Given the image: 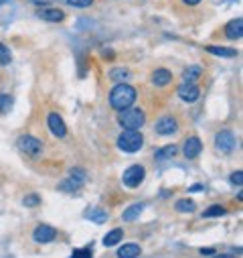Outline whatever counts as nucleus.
Segmentation results:
<instances>
[{
  "label": "nucleus",
  "mask_w": 243,
  "mask_h": 258,
  "mask_svg": "<svg viewBox=\"0 0 243 258\" xmlns=\"http://www.w3.org/2000/svg\"><path fill=\"white\" fill-rule=\"evenodd\" d=\"M213 258H235L233 254H217V256H213Z\"/></svg>",
  "instance_id": "nucleus-33"
},
{
  "label": "nucleus",
  "mask_w": 243,
  "mask_h": 258,
  "mask_svg": "<svg viewBox=\"0 0 243 258\" xmlns=\"http://www.w3.org/2000/svg\"><path fill=\"white\" fill-rule=\"evenodd\" d=\"M203 151V142L201 138H196V137H191L184 140V147H182V155L187 156V159H196V156L201 155Z\"/></svg>",
  "instance_id": "nucleus-12"
},
{
  "label": "nucleus",
  "mask_w": 243,
  "mask_h": 258,
  "mask_svg": "<svg viewBox=\"0 0 243 258\" xmlns=\"http://www.w3.org/2000/svg\"><path fill=\"white\" fill-rule=\"evenodd\" d=\"M177 94H178V98L182 100V102L193 104V102H196V100L201 98V89L196 87L194 84H182Z\"/></svg>",
  "instance_id": "nucleus-11"
},
{
  "label": "nucleus",
  "mask_w": 243,
  "mask_h": 258,
  "mask_svg": "<svg viewBox=\"0 0 243 258\" xmlns=\"http://www.w3.org/2000/svg\"><path fill=\"white\" fill-rule=\"evenodd\" d=\"M85 218L91 220V222H96V224H103V222L108 220V211H103V209H99V207H96V209H87Z\"/></svg>",
  "instance_id": "nucleus-23"
},
{
  "label": "nucleus",
  "mask_w": 243,
  "mask_h": 258,
  "mask_svg": "<svg viewBox=\"0 0 243 258\" xmlns=\"http://www.w3.org/2000/svg\"><path fill=\"white\" fill-rule=\"evenodd\" d=\"M140 252H142V248L136 242H128V244H122L118 248V258H138Z\"/></svg>",
  "instance_id": "nucleus-15"
},
{
  "label": "nucleus",
  "mask_w": 243,
  "mask_h": 258,
  "mask_svg": "<svg viewBox=\"0 0 243 258\" xmlns=\"http://www.w3.org/2000/svg\"><path fill=\"white\" fill-rule=\"evenodd\" d=\"M177 147L175 144H166V147H162L160 151H156L154 153V156H156V161H164V159H172V156L177 155Z\"/></svg>",
  "instance_id": "nucleus-22"
},
{
  "label": "nucleus",
  "mask_w": 243,
  "mask_h": 258,
  "mask_svg": "<svg viewBox=\"0 0 243 258\" xmlns=\"http://www.w3.org/2000/svg\"><path fill=\"white\" fill-rule=\"evenodd\" d=\"M144 144V137L140 130H126L118 137V149L124 153H138Z\"/></svg>",
  "instance_id": "nucleus-3"
},
{
  "label": "nucleus",
  "mask_w": 243,
  "mask_h": 258,
  "mask_svg": "<svg viewBox=\"0 0 243 258\" xmlns=\"http://www.w3.org/2000/svg\"><path fill=\"white\" fill-rule=\"evenodd\" d=\"M47 126H49V130L55 134L57 138L67 137V126H65L61 114H57V112H49V114H47Z\"/></svg>",
  "instance_id": "nucleus-8"
},
{
  "label": "nucleus",
  "mask_w": 243,
  "mask_h": 258,
  "mask_svg": "<svg viewBox=\"0 0 243 258\" xmlns=\"http://www.w3.org/2000/svg\"><path fill=\"white\" fill-rule=\"evenodd\" d=\"M32 238L37 244H49L57 238V230L47 226V224H41V226L34 228V234H32Z\"/></svg>",
  "instance_id": "nucleus-9"
},
{
  "label": "nucleus",
  "mask_w": 243,
  "mask_h": 258,
  "mask_svg": "<svg viewBox=\"0 0 243 258\" xmlns=\"http://www.w3.org/2000/svg\"><path fill=\"white\" fill-rule=\"evenodd\" d=\"M94 256V252H91V248H79V250H73L71 258H91Z\"/></svg>",
  "instance_id": "nucleus-30"
},
{
  "label": "nucleus",
  "mask_w": 243,
  "mask_h": 258,
  "mask_svg": "<svg viewBox=\"0 0 243 258\" xmlns=\"http://www.w3.org/2000/svg\"><path fill=\"white\" fill-rule=\"evenodd\" d=\"M85 179H87L85 171L79 169V167H75V169H71V173H69V177L65 179V181L59 183V189H61V191H67V193H75V191H79V189L83 187Z\"/></svg>",
  "instance_id": "nucleus-4"
},
{
  "label": "nucleus",
  "mask_w": 243,
  "mask_h": 258,
  "mask_svg": "<svg viewBox=\"0 0 243 258\" xmlns=\"http://www.w3.org/2000/svg\"><path fill=\"white\" fill-rule=\"evenodd\" d=\"M175 209L180 211V214H193V211L196 209V206H194L193 199H180V201H177Z\"/></svg>",
  "instance_id": "nucleus-24"
},
{
  "label": "nucleus",
  "mask_w": 243,
  "mask_h": 258,
  "mask_svg": "<svg viewBox=\"0 0 243 258\" xmlns=\"http://www.w3.org/2000/svg\"><path fill=\"white\" fill-rule=\"evenodd\" d=\"M207 51H209L211 55H217V57H237V51L235 49H231V47H221V45H207L205 47Z\"/></svg>",
  "instance_id": "nucleus-17"
},
{
  "label": "nucleus",
  "mask_w": 243,
  "mask_h": 258,
  "mask_svg": "<svg viewBox=\"0 0 243 258\" xmlns=\"http://www.w3.org/2000/svg\"><path fill=\"white\" fill-rule=\"evenodd\" d=\"M16 147L29 156H39L43 153V142L39 138L31 137V134H22V137H18Z\"/></svg>",
  "instance_id": "nucleus-6"
},
{
  "label": "nucleus",
  "mask_w": 243,
  "mask_h": 258,
  "mask_svg": "<svg viewBox=\"0 0 243 258\" xmlns=\"http://www.w3.org/2000/svg\"><path fill=\"white\" fill-rule=\"evenodd\" d=\"M136 96H138L136 87H132L128 84H118L110 92V106L118 112L126 110V108H132V104L136 102Z\"/></svg>",
  "instance_id": "nucleus-1"
},
{
  "label": "nucleus",
  "mask_w": 243,
  "mask_h": 258,
  "mask_svg": "<svg viewBox=\"0 0 243 258\" xmlns=\"http://www.w3.org/2000/svg\"><path fill=\"white\" fill-rule=\"evenodd\" d=\"M22 204H25L27 207H34V206H39V204H41V197H39V195H34V193H32V195H27L25 199H22Z\"/></svg>",
  "instance_id": "nucleus-29"
},
{
  "label": "nucleus",
  "mask_w": 243,
  "mask_h": 258,
  "mask_svg": "<svg viewBox=\"0 0 243 258\" xmlns=\"http://www.w3.org/2000/svg\"><path fill=\"white\" fill-rule=\"evenodd\" d=\"M122 238H124V230L122 228H113L112 232H108L106 236H103V246H106V248H112V246L120 244Z\"/></svg>",
  "instance_id": "nucleus-18"
},
{
  "label": "nucleus",
  "mask_w": 243,
  "mask_h": 258,
  "mask_svg": "<svg viewBox=\"0 0 243 258\" xmlns=\"http://www.w3.org/2000/svg\"><path fill=\"white\" fill-rule=\"evenodd\" d=\"M235 144H237V138L231 130H221L215 134V147L219 153H231L235 149Z\"/></svg>",
  "instance_id": "nucleus-7"
},
{
  "label": "nucleus",
  "mask_w": 243,
  "mask_h": 258,
  "mask_svg": "<svg viewBox=\"0 0 243 258\" xmlns=\"http://www.w3.org/2000/svg\"><path fill=\"white\" fill-rule=\"evenodd\" d=\"M65 2L69 6H73V8H89L91 4H94V0H65Z\"/></svg>",
  "instance_id": "nucleus-28"
},
{
  "label": "nucleus",
  "mask_w": 243,
  "mask_h": 258,
  "mask_svg": "<svg viewBox=\"0 0 243 258\" xmlns=\"http://www.w3.org/2000/svg\"><path fill=\"white\" fill-rule=\"evenodd\" d=\"M142 211H144V204H134L122 214V220L124 222H134V220H138V216H140Z\"/></svg>",
  "instance_id": "nucleus-20"
},
{
  "label": "nucleus",
  "mask_w": 243,
  "mask_h": 258,
  "mask_svg": "<svg viewBox=\"0 0 243 258\" xmlns=\"http://www.w3.org/2000/svg\"><path fill=\"white\" fill-rule=\"evenodd\" d=\"M225 214H227V209L223 206H211L203 211V218H221Z\"/></svg>",
  "instance_id": "nucleus-25"
},
{
  "label": "nucleus",
  "mask_w": 243,
  "mask_h": 258,
  "mask_svg": "<svg viewBox=\"0 0 243 258\" xmlns=\"http://www.w3.org/2000/svg\"><path fill=\"white\" fill-rule=\"evenodd\" d=\"M110 80L112 82H118V84L128 82L130 80V71L126 69V67H113V69L110 71Z\"/></svg>",
  "instance_id": "nucleus-21"
},
{
  "label": "nucleus",
  "mask_w": 243,
  "mask_h": 258,
  "mask_svg": "<svg viewBox=\"0 0 243 258\" xmlns=\"http://www.w3.org/2000/svg\"><path fill=\"white\" fill-rule=\"evenodd\" d=\"M10 108H13V98L6 96V94H0V112H4V114H6Z\"/></svg>",
  "instance_id": "nucleus-27"
},
{
  "label": "nucleus",
  "mask_w": 243,
  "mask_h": 258,
  "mask_svg": "<svg viewBox=\"0 0 243 258\" xmlns=\"http://www.w3.org/2000/svg\"><path fill=\"white\" fill-rule=\"evenodd\" d=\"M201 73H203L201 65H191V67H187V69L182 71V82L184 84H194L201 77Z\"/></svg>",
  "instance_id": "nucleus-19"
},
{
  "label": "nucleus",
  "mask_w": 243,
  "mask_h": 258,
  "mask_svg": "<svg viewBox=\"0 0 243 258\" xmlns=\"http://www.w3.org/2000/svg\"><path fill=\"white\" fill-rule=\"evenodd\" d=\"M182 2H184V4H189V6H194V4H199L201 0H182Z\"/></svg>",
  "instance_id": "nucleus-32"
},
{
  "label": "nucleus",
  "mask_w": 243,
  "mask_h": 258,
  "mask_svg": "<svg viewBox=\"0 0 243 258\" xmlns=\"http://www.w3.org/2000/svg\"><path fill=\"white\" fill-rule=\"evenodd\" d=\"M172 82V73L168 69H164V67H158V69L152 71V84L156 87H164Z\"/></svg>",
  "instance_id": "nucleus-14"
},
{
  "label": "nucleus",
  "mask_w": 243,
  "mask_h": 258,
  "mask_svg": "<svg viewBox=\"0 0 243 258\" xmlns=\"http://www.w3.org/2000/svg\"><path fill=\"white\" fill-rule=\"evenodd\" d=\"M203 189V185H194V187H191V191H201Z\"/></svg>",
  "instance_id": "nucleus-35"
},
{
  "label": "nucleus",
  "mask_w": 243,
  "mask_h": 258,
  "mask_svg": "<svg viewBox=\"0 0 243 258\" xmlns=\"http://www.w3.org/2000/svg\"><path fill=\"white\" fill-rule=\"evenodd\" d=\"M154 130L160 134V137H166V134H175L178 130V122L175 116H162L158 122H156V126Z\"/></svg>",
  "instance_id": "nucleus-10"
},
{
  "label": "nucleus",
  "mask_w": 243,
  "mask_h": 258,
  "mask_svg": "<svg viewBox=\"0 0 243 258\" xmlns=\"http://www.w3.org/2000/svg\"><path fill=\"white\" fill-rule=\"evenodd\" d=\"M241 35H243V18L241 17L229 20L227 25H225V37L227 39L235 41V39H241Z\"/></svg>",
  "instance_id": "nucleus-13"
},
{
  "label": "nucleus",
  "mask_w": 243,
  "mask_h": 258,
  "mask_svg": "<svg viewBox=\"0 0 243 258\" xmlns=\"http://www.w3.org/2000/svg\"><path fill=\"white\" fill-rule=\"evenodd\" d=\"M201 254H205V256H207V254H213V248H203Z\"/></svg>",
  "instance_id": "nucleus-34"
},
{
  "label": "nucleus",
  "mask_w": 243,
  "mask_h": 258,
  "mask_svg": "<svg viewBox=\"0 0 243 258\" xmlns=\"http://www.w3.org/2000/svg\"><path fill=\"white\" fill-rule=\"evenodd\" d=\"M8 2V0H0V6H2V4H6Z\"/></svg>",
  "instance_id": "nucleus-36"
},
{
  "label": "nucleus",
  "mask_w": 243,
  "mask_h": 258,
  "mask_svg": "<svg viewBox=\"0 0 243 258\" xmlns=\"http://www.w3.org/2000/svg\"><path fill=\"white\" fill-rule=\"evenodd\" d=\"M118 122H120V126L126 128V130H140L144 126V122H146V114L140 108H126V110L120 112Z\"/></svg>",
  "instance_id": "nucleus-2"
},
{
  "label": "nucleus",
  "mask_w": 243,
  "mask_h": 258,
  "mask_svg": "<svg viewBox=\"0 0 243 258\" xmlns=\"http://www.w3.org/2000/svg\"><path fill=\"white\" fill-rule=\"evenodd\" d=\"M231 183L237 185V187H241V183H243V171H235V173H231Z\"/></svg>",
  "instance_id": "nucleus-31"
},
{
  "label": "nucleus",
  "mask_w": 243,
  "mask_h": 258,
  "mask_svg": "<svg viewBox=\"0 0 243 258\" xmlns=\"http://www.w3.org/2000/svg\"><path fill=\"white\" fill-rule=\"evenodd\" d=\"M144 177H146L144 167H142V165H132V167H128V169L124 171L122 181H124V185H126V187L136 189V187H140V185H142Z\"/></svg>",
  "instance_id": "nucleus-5"
},
{
  "label": "nucleus",
  "mask_w": 243,
  "mask_h": 258,
  "mask_svg": "<svg viewBox=\"0 0 243 258\" xmlns=\"http://www.w3.org/2000/svg\"><path fill=\"white\" fill-rule=\"evenodd\" d=\"M39 17L47 22H61L65 18V13L61 8H43L39 10Z\"/></svg>",
  "instance_id": "nucleus-16"
},
{
  "label": "nucleus",
  "mask_w": 243,
  "mask_h": 258,
  "mask_svg": "<svg viewBox=\"0 0 243 258\" xmlns=\"http://www.w3.org/2000/svg\"><path fill=\"white\" fill-rule=\"evenodd\" d=\"M13 61V55H10V49L4 43H0V65H8Z\"/></svg>",
  "instance_id": "nucleus-26"
}]
</instances>
